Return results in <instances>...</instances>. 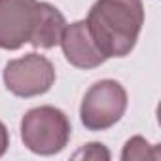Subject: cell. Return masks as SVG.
I'll use <instances>...</instances> for the list:
<instances>
[{
  "label": "cell",
  "instance_id": "obj_7",
  "mask_svg": "<svg viewBox=\"0 0 161 161\" xmlns=\"http://www.w3.org/2000/svg\"><path fill=\"white\" fill-rule=\"evenodd\" d=\"M64 27H66V19L53 4L38 2L36 21H34V29L29 44L36 49H51L59 46Z\"/></svg>",
  "mask_w": 161,
  "mask_h": 161
},
{
  "label": "cell",
  "instance_id": "obj_10",
  "mask_svg": "<svg viewBox=\"0 0 161 161\" xmlns=\"http://www.w3.org/2000/svg\"><path fill=\"white\" fill-rule=\"evenodd\" d=\"M8 146H10V133H8L6 125L0 121V157L8 152Z\"/></svg>",
  "mask_w": 161,
  "mask_h": 161
},
{
  "label": "cell",
  "instance_id": "obj_8",
  "mask_svg": "<svg viewBox=\"0 0 161 161\" xmlns=\"http://www.w3.org/2000/svg\"><path fill=\"white\" fill-rule=\"evenodd\" d=\"M157 148L152 146L144 136H133L125 142L123 152H121V159L123 161H144V159H157Z\"/></svg>",
  "mask_w": 161,
  "mask_h": 161
},
{
  "label": "cell",
  "instance_id": "obj_5",
  "mask_svg": "<svg viewBox=\"0 0 161 161\" xmlns=\"http://www.w3.org/2000/svg\"><path fill=\"white\" fill-rule=\"evenodd\" d=\"M38 0H0V49L15 51L29 44Z\"/></svg>",
  "mask_w": 161,
  "mask_h": 161
},
{
  "label": "cell",
  "instance_id": "obj_9",
  "mask_svg": "<svg viewBox=\"0 0 161 161\" xmlns=\"http://www.w3.org/2000/svg\"><path fill=\"white\" fill-rule=\"evenodd\" d=\"M72 157L74 159H95V161H101V159H110V152L101 142H89L84 148H80Z\"/></svg>",
  "mask_w": 161,
  "mask_h": 161
},
{
  "label": "cell",
  "instance_id": "obj_2",
  "mask_svg": "<svg viewBox=\"0 0 161 161\" xmlns=\"http://www.w3.org/2000/svg\"><path fill=\"white\" fill-rule=\"evenodd\" d=\"M70 135L72 125L68 116L49 104L31 108L21 119V140L38 155H55L63 152Z\"/></svg>",
  "mask_w": 161,
  "mask_h": 161
},
{
  "label": "cell",
  "instance_id": "obj_6",
  "mask_svg": "<svg viewBox=\"0 0 161 161\" xmlns=\"http://www.w3.org/2000/svg\"><path fill=\"white\" fill-rule=\"evenodd\" d=\"M59 44L63 47L64 59L76 68L91 70L106 61V55L99 49L86 21H76L66 25Z\"/></svg>",
  "mask_w": 161,
  "mask_h": 161
},
{
  "label": "cell",
  "instance_id": "obj_1",
  "mask_svg": "<svg viewBox=\"0 0 161 161\" xmlns=\"http://www.w3.org/2000/svg\"><path fill=\"white\" fill-rule=\"evenodd\" d=\"M86 23L106 59L127 57L144 25L142 0H97Z\"/></svg>",
  "mask_w": 161,
  "mask_h": 161
},
{
  "label": "cell",
  "instance_id": "obj_3",
  "mask_svg": "<svg viewBox=\"0 0 161 161\" xmlns=\"http://www.w3.org/2000/svg\"><path fill=\"white\" fill-rule=\"evenodd\" d=\"M127 110V91L116 80L93 84L80 104V119L87 131H106L114 127Z\"/></svg>",
  "mask_w": 161,
  "mask_h": 161
},
{
  "label": "cell",
  "instance_id": "obj_4",
  "mask_svg": "<svg viewBox=\"0 0 161 161\" xmlns=\"http://www.w3.org/2000/svg\"><path fill=\"white\" fill-rule=\"evenodd\" d=\"M6 89L21 99L44 95L55 84V66L40 53H27L19 59L10 61L4 66Z\"/></svg>",
  "mask_w": 161,
  "mask_h": 161
}]
</instances>
